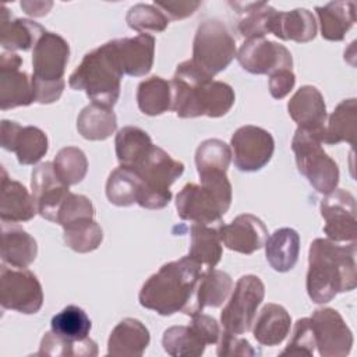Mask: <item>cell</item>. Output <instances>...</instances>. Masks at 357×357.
<instances>
[{"label":"cell","instance_id":"1","mask_svg":"<svg viewBox=\"0 0 357 357\" xmlns=\"http://www.w3.org/2000/svg\"><path fill=\"white\" fill-rule=\"evenodd\" d=\"M170 109L181 119L225 116L234 105L233 88L222 81H213L191 60L177 66L170 81Z\"/></svg>","mask_w":357,"mask_h":357},{"label":"cell","instance_id":"2","mask_svg":"<svg viewBox=\"0 0 357 357\" xmlns=\"http://www.w3.org/2000/svg\"><path fill=\"white\" fill-rule=\"evenodd\" d=\"M357 284L356 241L340 245L329 238H315L308 251L307 293L317 304L329 303L337 293Z\"/></svg>","mask_w":357,"mask_h":357},{"label":"cell","instance_id":"3","mask_svg":"<svg viewBox=\"0 0 357 357\" xmlns=\"http://www.w3.org/2000/svg\"><path fill=\"white\" fill-rule=\"evenodd\" d=\"M201 272V265L188 255L165 264L142 284L139 304L163 317L184 312Z\"/></svg>","mask_w":357,"mask_h":357},{"label":"cell","instance_id":"4","mask_svg":"<svg viewBox=\"0 0 357 357\" xmlns=\"http://www.w3.org/2000/svg\"><path fill=\"white\" fill-rule=\"evenodd\" d=\"M123 75L113 40H110L84 56L71 73L68 85L75 91H85L93 103L113 107L120 96Z\"/></svg>","mask_w":357,"mask_h":357},{"label":"cell","instance_id":"5","mask_svg":"<svg viewBox=\"0 0 357 357\" xmlns=\"http://www.w3.org/2000/svg\"><path fill=\"white\" fill-rule=\"evenodd\" d=\"M201 184L188 183L176 197L177 215L198 225H219L231 204V184L226 173L199 176Z\"/></svg>","mask_w":357,"mask_h":357},{"label":"cell","instance_id":"6","mask_svg":"<svg viewBox=\"0 0 357 357\" xmlns=\"http://www.w3.org/2000/svg\"><path fill=\"white\" fill-rule=\"evenodd\" d=\"M142 181L137 204L145 209H162L172 199L170 185L184 172V165L162 148L152 145L148 153L132 166Z\"/></svg>","mask_w":357,"mask_h":357},{"label":"cell","instance_id":"7","mask_svg":"<svg viewBox=\"0 0 357 357\" xmlns=\"http://www.w3.org/2000/svg\"><path fill=\"white\" fill-rule=\"evenodd\" d=\"M321 134L297 128L291 139L298 172L321 194L332 192L339 183V167L336 162L322 149Z\"/></svg>","mask_w":357,"mask_h":357},{"label":"cell","instance_id":"8","mask_svg":"<svg viewBox=\"0 0 357 357\" xmlns=\"http://www.w3.org/2000/svg\"><path fill=\"white\" fill-rule=\"evenodd\" d=\"M236 56V40L226 25L215 18L205 20L197 28L191 61L208 77L223 71Z\"/></svg>","mask_w":357,"mask_h":357},{"label":"cell","instance_id":"9","mask_svg":"<svg viewBox=\"0 0 357 357\" xmlns=\"http://www.w3.org/2000/svg\"><path fill=\"white\" fill-rule=\"evenodd\" d=\"M264 296L265 286L258 276H241L236 283L229 303L220 312L223 331L233 335L248 332L254 324L257 310L262 303Z\"/></svg>","mask_w":357,"mask_h":357},{"label":"cell","instance_id":"10","mask_svg":"<svg viewBox=\"0 0 357 357\" xmlns=\"http://www.w3.org/2000/svg\"><path fill=\"white\" fill-rule=\"evenodd\" d=\"M0 304L21 314H36L43 304V290L38 278L25 268H0Z\"/></svg>","mask_w":357,"mask_h":357},{"label":"cell","instance_id":"11","mask_svg":"<svg viewBox=\"0 0 357 357\" xmlns=\"http://www.w3.org/2000/svg\"><path fill=\"white\" fill-rule=\"evenodd\" d=\"M325 219L324 231L335 243H354L357 238V206L354 197L343 188H335L321 201Z\"/></svg>","mask_w":357,"mask_h":357},{"label":"cell","instance_id":"12","mask_svg":"<svg viewBox=\"0 0 357 357\" xmlns=\"http://www.w3.org/2000/svg\"><path fill=\"white\" fill-rule=\"evenodd\" d=\"M233 160L241 172H257L272 158L275 141L269 131L257 126H243L231 137Z\"/></svg>","mask_w":357,"mask_h":357},{"label":"cell","instance_id":"13","mask_svg":"<svg viewBox=\"0 0 357 357\" xmlns=\"http://www.w3.org/2000/svg\"><path fill=\"white\" fill-rule=\"evenodd\" d=\"M315 347L322 357H344L353 346V333L342 315L333 308H318L310 318Z\"/></svg>","mask_w":357,"mask_h":357},{"label":"cell","instance_id":"14","mask_svg":"<svg viewBox=\"0 0 357 357\" xmlns=\"http://www.w3.org/2000/svg\"><path fill=\"white\" fill-rule=\"evenodd\" d=\"M240 66L251 74H273L291 70L293 57L287 47L265 38L247 39L236 54Z\"/></svg>","mask_w":357,"mask_h":357},{"label":"cell","instance_id":"15","mask_svg":"<svg viewBox=\"0 0 357 357\" xmlns=\"http://www.w3.org/2000/svg\"><path fill=\"white\" fill-rule=\"evenodd\" d=\"M22 59L14 53L0 54V107L1 110L29 106L35 102L32 78L21 71Z\"/></svg>","mask_w":357,"mask_h":357},{"label":"cell","instance_id":"16","mask_svg":"<svg viewBox=\"0 0 357 357\" xmlns=\"http://www.w3.org/2000/svg\"><path fill=\"white\" fill-rule=\"evenodd\" d=\"M1 148L14 152L20 165L38 163L49 149L46 134L33 126H20L15 121L3 120L0 128Z\"/></svg>","mask_w":357,"mask_h":357},{"label":"cell","instance_id":"17","mask_svg":"<svg viewBox=\"0 0 357 357\" xmlns=\"http://www.w3.org/2000/svg\"><path fill=\"white\" fill-rule=\"evenodd\" d=\"M31 190L38 213L46 220L56 223L59 208L70 191L68 185L57 176L53 163L45 162L33 169Z\"/></svg>","mask_w":357,"mask_h":357},{"label":"cell","instance_id":"18","mask_svg":"<svg viewBox=\"0 0 357 357\" xmlns=\"http://www.w3.org/2000/svg\"><path fill=\"white\" fill-rule=\"evenodd\" d=\"M70 46L67 40L54 32H46L35 45L32 52V78L38 81L64 79L68 63Z\"/></svg>","mask_w":357,"mask_h":357},{"label":"cell","instance_id":"19","mask_svg":"<svg viewBox=\"0 0 357 357\" xmlns=\"http://www.w3.org/2000/svg\"><path fill=\"white\" fill-rule=\"evenodd\" d=\"M219 234L222 244L229 250L245 255L261 250L268 240L266 226L251 213L238 215L227 225L220 223Z\"/></svg>","mask_w":357,"mask_h":357},{"label":"cell","instance_id":"20","mask_svg":"<svg viewBox=\"0 0 357 357\" xmlns=\"http://www.w3.org/2000/svg\"><path fill=\"white\" fill-rule=\"evenodd\" d=\"M289 116L300 128L325 134L326 106L322 93L312 85H303L287 103Z\"/></svg>","mask_w":357,"mask_h":357},{"label":"cell","instance_id":"21","mask_svg":"<svg viewBox=\"0 0 357 357\" xmlns=\"http://www.w3.org/2000/svg\"><path fill=\"white\" fill-rule=\"evenodd\" d=\"M113 46L123 70L130 77L146 75L153 66L155 38L139 33L134 38L114 39Z\"/></svg>","mask_w":357,"mask_h":357},{"label":"cell","instance_id":"22","mask_svg":"<svg viewBox=\"0 0 357 357\" xmlns=\"http://www.w3.org/2000/svg\"><path fill=\"white\" fill-rule=\"evenodd\" d=\"M231 289L233 280L226 272L213 268L201 272L184 314L192 317L201 312L205 307H220L227 300Z\"/></svg>","mask_w":357,"mask_h":357},{"label":"cell","instance_id":"23","mask_svg":"<svg viewBox=\"0 0 357 357\" xmlns=\"http://www.w3.org/2000/svg\"><path fill=\"white\" fill-rule=\"evenodd\" d=\"M1 195H0V218L3 222H28L38 209L32 194L15 180L8 178L6 169H1Z\"/></svg>","mask_w":357,"mask_h":357},{"label":"cell","instance_id":"24","mask_svg":"<svg viewBox=\"0 0 357 357\" xmlns=\"http://www.w3.org/2000/svg\"><path fill=\"white\" fill-rule=\"evenodd\" d=\"M149 340V331L141 321L124 318L114 326L109 336L107 354L113 357L142 356Z\"/></svg>","mask_w":357,"mask_h":357},{"label":"cell","instance_id":"25","mask_svg":"<svg viewBox=\"0 0 357 357\" xmlns=\"http://www.w3.org/2000/svg\"><path fill=\"white\" fill-rule=\"evenodd\" d=\"M38 255L36 240L13 222L1 223V261L15 268L29 266Z\"/></svg>","mask_w":357,"mask_h":357},{"label":"cell","instance_id":"26","mask_svg":"<svg viewBox=\"0 0 357 357\" xmlns=\"http://www.w3.org/2000/svg\"><path fill=\"white\" fill-rule=\"evenodd\" d=\"M47 31L25 18H13L6 6H1V17H0V45L6 50H29L35 47L38 40Z\"/></svg>","mask_w":357,"mask_h":357},{"label":"cell","instance_id":"27","mask_svg":"<svg viewBox=\"0 0 357 357\" xmlns=\"http://www.w3.org/2000/svg\"><path fill=\"white\" fill-rule=\"evenodd\" d=\"M269 33L283 40L305 43L315 38L317 22L312 13L307 8H294L286 13L276 11Z\"/></svg>","mask_w":357,"mask_h":357},{"label":"cell","instance_id":"28","mask_svg":"<svg viewBox=\"0 0 357 357\" xmlns=\"http://www.w3.org/2000/svg\"><path fill=\"white\" fill-rule=\"evenodd\" d=\"M291 318L284 307L269 303L264 305L252 328L254 339L262 346L280 344L290 332Z\"/></svg>","mask_w":357,"mask_h":357},{"label":"cell","instance_id":"29","mask_svg":"<svg viewBox=\"0 0 357 357\" xmlns=\"http://www.w3.org/2000/svg\"><path fill=\"white\" fill-rule=\"evenodd\" d=\"M300 254V236L294 229H278L265 243V255L276 272H289L297 264Z\"/></svg>","mask_w":357,"mask_h":357},{"label":"cell","instance_id":"30","mask_svg":"<svg viewBox=\"0 0 357 357\" xmlns=\"http://www.w3.org/2000/svg\"><path fill=\"white\" fill-rule=\"evenodd\" d=\"M321 35L326 40H343L346 32L356 21V3L354 1H331L326 6L315 8Z\"/></svg>","mask_w":357,"mask_h":357},{"label":"cell","instance_id":"31","mask_svg":"<svg viewBox=\"0 0 357 357\" xmlns=\"http://www.w3.org/2000/svg\"><path fill=\"white\" fill-rule=\"evenodd\" d=\"M230 6L237 11V31L243 38H264L271 32V24L276 10L265 1L240 3L234 1Z\"/></svg>","mask_w":357,"mask_h":357},{"label":"cell","instance_id":"32","mask_svg":"<svg viewBox=\"0 0 357 357\" xmlns=\"http://www.w3.org/2000/svg\"><path fill=\"white\" fill-rule=\"evenodd\" d=\"M220 225V223H219ZM219 225H198L191 226V243L188 257L201 266L215 268L222 258V240Z\"/></svg>","mask_w":357,"mask_h":357},{"label":"cell","instance_id":"33","mask_svg":"<svg viewBox=\"0 0 357 357\" xmlns=\"http://www.w3.org/2000/svg\"><path fill=\"white\" fill-rule=\"evenodd\" d=\"M357 138V100L354 98L342 100L329 116L325 126L324 142L336 145L339 142L356 144Z\"/></svg>","mask_w":357,"mask_h":357},{"label":"cell","instance_id":"34","mask_svg":"<svg viewBox=\"0 0 357 357\" xmlns=\"http://www.w3.org/2000/svg\"><path fill=\"white\" fill-rule=\"evenodd\" d=\"M117 128V119L112 107L98 103L85 106L77 119L78 132L89 141H105Z\"/></svg>","mask_w":357,"mask_h":357},{"label":"cell","instance_id":"35","mask_svg":"<svg viewBox=\"0 0 357 357\" xmlns=\"http://www.w3.org/2000/svg\"><path fill=\"white\" fill-rule=\"evenodd\" d=\"M142 181L138 172L131 166L120 165L106 181V197L116 206H130L137 202Z\"/></svg>","mask_w":357,"mask_h":357},{"label":"cell","instance_id":"36","mask_svg":"<svg viewBox=\"0 0 357 357\" xmlns=\"http://www.w3.org/2000/svg\"><path fill=\"white\" fill-rule=\"evenodd\" d=\"M137 103L146 116H160L170 109V82L160 77H149L139 82L137 88Z\"/></svg>","mask_w":357,"mask_h":357},{"label":"cell","instance_id":"37","mask_svg":"<svg viewBox=\"0 0 357 357\" xmlns=\"http://www.w3.org/2000/svg\"><path fill=\"white\" fill-rule=\"evenodd\" d=\"M152 139L139 127L127 126L119 130L114 139L116 156L120 165L135 166L151 149Z\"/></svg>","mask_w":357,"mask_h":357},{"label":"cell","instance_id":"38","mask_svg":"<svg viewBox=\"0 0 357 357\" xmlns=\"http://www.w3.org/2000/svg\"><path fill=\"white\" fill-rule=\"evenodd\" d=\"M162 346L173 357H198L204 354L206 343L188 326H170L163 332Z\"/></svg>","mask_w":357,"mask_h":357},{"label":"cell","instance_id":"39","mask_svg":"<svg viewBox=\"0 0 357 357\" xmlns=\"http://www.w3.org/2000/svg\"><path fill=\"white\" fill-rule=\"evenodd\" d=\"M63 229V238L66 245L75 252H91L96 250L103 240L102 227L98 225V222L93 220V218L78 219L64 226Z\"/></svg>","mask_w":357,"mask_h":357},{"label":"cell","instance_id":"40","mask_svg":"<svg viewBox=\"0 0 357 357\" xmlns=\"http://www.w3.org/2000/svg\"><path fill=\"white\" fill-rule=\"evenodd\" d=\"M230 159V146L218 138L202 141L195 152V165L199 176L206 173H226Z\"/></svg>","mask_w":357,"mask_h":357},{"label":"cell","instance_id":"41","mask_svg":"<svg viewBox=\"0 0 357 357\" xmlns=\"http://www.w3.org/2000/svg\"><path fill=\"white\" fill-rule=\"evenodd\" d=\"M52 331L70 340H82L88 337L92 322L86 312L77 305H67L50 321Z\"/></svg>","mask_w":357,"mask_h":357},{"label":"cell","instance_id":"42","mask_svg":"<svg viewBox=\"0 0 357 357\" xmlns=\"http://www.w3.org/2000/svg\"><path fill=\"white\" fill-rule=\"evenodd\" d=\"M38 356H77L95 357L98 354L96 343L85 337L82 340H70L56 335L53 331L46 332L40 340Z\"/></svg>","mask_w":357,"mask_h":357},{"label":"cell","instance_id":"43","mask_svg":"<svg viewBox=\"0 0 357 357\" xmlns=\"http://www.w3.org/2000/svg\"><path fill=\"white\" fill-rule=\"evenodd\" d=\"M53 166L57 176L68 187L82 181L88 172L86 156L77 146L61 148L53 160Z\"/></svg>","mask_w":357,"mask_h":357},{"label":"cell","instance_id":"44","mask_svg":"<svg viewBox=\"0 0 357 357\" xmlns=\"http://www.w3.org/2000/svg\"><path fill=\"white\" fill-rule=\"evenodd\" d=\"M127 25L139 33L163 32L169 25V18L153 4H135L126 15Z\"/></svg>","mask_w":357,"mask_h":357},{"label":"cell","instance_id":"45","mask_svg":"<svg viewBox=\"0 0 357 357\" xmlns=\"http://www.w3.org/2000/svg\"><path fill=\"white\" fill-rule=\"evenodd\" d=\"M315 350V335L310 318H301L296 322L293 336L280 353V356H305L311 357Z\"/></svg>","mask_w":357,"mask_h":357},{"label":"cell","instance_id":"46","mask_svg":"<svg viewBox=\"0 0 357 357\" xmlns=\"http://www.w3.org/2000/svg\"><path fill=\"white\" fill-rule=\"evenodd\" d=\"M93 216H95V208L89 198H86L85 195L68 192L59 208L56 223L64 227L78 219L93 218Z\"/></svg>","mask_w":357,"mask_h":357},{"label":"cell","instance_id":"47","mask_svg":"<svg viewBox=\"0 0 357 357\" xmlns=\"http://www.w3.org/2000/svg\"><path fill=\"white\" fill-rule=\"evenodd\" d=\"M216 353L219 357H226V356L251 357V356L257 354V351L252 349V346L250 344L248 340L237 337V335L229 333L226 331L220 332Z\"/></svg>","mask_w":357,"mask_h":357},{"label":"cell","instance_id":"48","mask_svg":"<svg viewBox=\"0 0 357 357\" xmlns=\"http://www.w3.org/2000/svg\"><path fill=\"white\" fill-rule=\"evenodd\" d=\"M153 6H156L169 20H183L190 15H192L198 7L201 6V1L194 0H166V1H155Z\"/></svg>","mask_w":357,"mask_h":357},{"label":"cell","instance_id":"49","mask_svg":"<svg viewBox=\"0 0 357 357\" xmlns=\"http://www.w3.org/2000/svg\"><path fill=\"white\" fill-rule=\"evenodd\" d=\"M191 318H192V321H191L190 326L199 335V337L206 344L218 343V340L220 337V328L215 318L201 314V312L192 315Z\"/></svg>","mask_w":357,"mask_h":357},{"label":"cell","instance_id":"50","mask_svg":"<svg viewBox=\"0 0 357 357\" xmlns=\"http://www.w3.org/2000/svg\"><path fill=\"white\" fill-rule=\"evenodd\" d=\"M294 84H296V75L293 70H287V68L279 70L271 74L268 81L269 92L275 99L284 98L294 88Z\"/></svg>","mask_w":357,"mask_h":357},{"label":"cell","instance_id":"51","mask_svg":"<svg viewBox=\"0 0 357 357\" xmlns=\"http://www.w3.org/2000/svg\"><path fill=\"white\" fill-rule=\"evenodd\" d=\"M52 1H21V8L32 17H43L52 8Z\"/></svg>","mask_w":357,"mask_h":357}]
</instances>
